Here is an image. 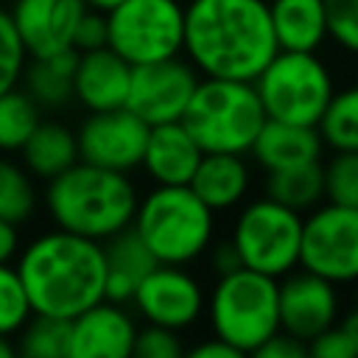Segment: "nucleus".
<instances>
[{
  "label": "nucleus",
  "instance_id": "1",
  "mask_svg": "<svg viewBox=\"0 0 358 358\" xmlns=\"http://www.w3.org/2000/svg\"><path fill=\"white\" fill-rule=\"evenodd\" d=\"M266 0H187L182 56L204 78L255 81L277 53Z\"/></svg>",
  "mask_w": 358,
  "mask_h": 358
},
{
  "label": "nucleus",
  "instance_id": "2",
  "mask_svg": "<svg viewBox=\"0 0 358 358\" xmlns=\"http://www.w3.org/2000/svg\"><path fill=\"white\" fill-rule=\"evenodd\" d=\"M14 268L39 316L70 322L106 299L103 246L67 229L50 227L22 241Z\"/></svg>",
  "mask_w": 358,
  "mask_h": 358
},
{
  "label": "nucleus",
  "instance_id": "3",
  "mask_svg": "<svg viewBox=\"0 0 358 358\" xmlns=\"http://www.w3.org/2000/svg\"><path fill=\"white\" fill-rule=\"evenodd\" d=\"M140 190L131 173L76 162L45 182L42 207L53 227L103 243L131 227Z\"/></svg>",
  "mask_w": 358,
  "mask_h": 358
},
{
  "label": "nucleus",
  "instance_id": "4",
  "mask_svg": "<svg viewBox=\"0 0 358 358\" xmlns=\"http://www.w3.org/2000/svg\"><path fill=\"white\" fill-rule=\"evenodd\" d=\"M215 218L187 185H154L140 193L131 229L157 263L193 266L215 241Z\"/></svg>",
  "mask_w": 358,
  "mask_h": 358
},
{
  "label": "nucleus",
  "instance_id": "5",
  "mask_svg": "<svg viewBox=\"0 0 358 358\" xmlns=\"http://www.w3.org/2000/svg\"><path fill=\"white\" fill-rule=\"evenodd\" d=\"M263 123L266 112L255 84L232 78L201 76L182 115V126L204 154H249Z\"/></svg>",
  "mask_w": 358,
  "mask_h": 358
},
{
  "label": "nucleus",
  "instance_id": "6",
  "mask_svg": "<svg viewBox=\"0 0 358 358\" xmlns=\"http://www.w3.org/2000/svg\"><path fill=\"white\" fill-rule=\"evenodd\" d=\"M204 316L215 338L249 352L280 333V280L243 266L221 274L207 291Z\"/></svg>",
  "mask_w": 358,
  "mask_h": 358
},
{
  "label": "nucleus",
  "instance_id": "7",
  "mask_svg": "<svg viewBox=\"0 0 358 358\" xmlns=\"http://www.w3.org/2000/svg\"><path fill=\"white\" fill-rule=\"evenodd\" d=\"M252 84L266 117L299 126H316L336 92L327 62L308 50H277Z\"/></svg>",
  "mask_w": 358,
  "mask_h": 358
},
{
  "label": "nucleus",
  "instance_id": "8",
  "mask_svg": "<svg viewBox=\"0 0 358 358\" xmlns=\"http://www.w3.org/2000/svg\"><path fill=\"white\" fill-rule=\"evenodd\" d=\"M227 238L243 268L280 280L299 266L302 213L268 199L266 193L249 196L235 210Z\"/></svg>",
  "mask_w": 358,
  "mask_h": 358
},
{
  "label": "nucleus",
  "instance_id": "9",
  "mask_svg": "<svg viewBox=\"0 0 358 358\" xmlns=\"http://www.w3.org/2000/svg\"><path fill=\"white\" fill-rule=\"evenodd\" d=\"M182 0H123L106 11V45L131 67L182 56Z\"/></svg>",
  "mask_w": 358,
  "mask_h": 358
},
{
  "label": "nucleus",
  "instance_id": "10",
  "mask_svg": "<svg viewBox=\"0 0 358 358\" xmlns=\"http://www.w3.org/2000/svg\"><path fill=\"white\" fill-rule=\"evenodd\" d=\"M299 268L338 288L358 282V207L322 201L302 215Z\"/></svg>",
  "mask_w": 358,
  "mask_h": 358
},
{
  "label": "nucleus",
  "instance_id": "11",
  "mask_svg": "<svg viewBox=\"0 0 358 358\" xmlns=\"http://www.w3.org/2000/svg\"><path fill=\"white\" fill-rule=\"evenodd\" d=\"M207 288L187 266L157 263L137 285L129 299L131 313L143 324L185 333L204 319Z\"/></svg>",
  "mask_w": 358,
  "mask_h": 358
},
{
  "label": "nucleus",
  "instance_id": "12",
  "mask_svg": "<svg viewBox=\"0 0 358 358\" xmlns=\"http://www.w3.org/2000/svg\"><path fill=\"white\" fill-rule=\"evenodd\" d=\"M199 78L201 76L185 56L137 64L131 67L126 109H131L148 126L182 120Z\"/></svg>",
  "mask_w": 358,
  "mask_h": 358
},
{
  "label": "nucleus",
  "instance_id": "13",
  "mask_svg": "<svg viewBox=\"0 0 358 358\" xmlns=\"http://www.w3.org/2000/svg\"><path fill=\"white\" fill-rule=\"evenodd\" d=\"M148 129L151 126L143 123L126 106L106 112H87L76 129L78 159L98 168L131 173L143 162Z\"/></svg>",
  "mask_w": 358,
  "mask_h": 358
},
{
  "label": "nucleus",
  "instance_id": "14",
  "mask_svg": "<svg viewBox=\"0 0 358 358\" xmlns=\"http://www.w3.org/2000/svg\"><path fill=\"white\" fill-rule=\"evenodd\" d=\"M344 316L341 288L313 271L294 268L280 277V330L308 341Z\"/></svg>",
  "mask_w": 358,
  "mask_h": 358
},
{
  "label": "nucleus",
  "instance_id": "15",
  "mask_svg": "<svg viewBox=\"0 0 358 358\" xmlns=\"http://www.w3.org/2000/svg\"><path fill=\"white\" fill-rule=\"evenodd\" d=\"M137 327L129 305L103 299L67 322L64 358H131Z\"/></svg>",
  "mask_w": 358,
  "mask_h": 358
},
{
  "label": "nucleus",
  "instance_id": "16",
  "mask_svg": "<svg viewBox=\"0 0 358 358\" xmlns=\"http://www.w3.org/2000/svg\"><path fill=\"white\" fill-rule=\"evenodd\" d=\"M84 8V0H11L8 14L28 56H53L73 50Z\"/></svg>",
  "mask_w": 358,
  "mask_h": 358
},
{
  "label": "nucleus",
  "instance_id": "17",
  "mask_svg": "<svg viewBox=\"0 0 358 358\" xmlns=\"http://www.w3.org/2000/svg\"><path fill=\"white\" fill-rule=\"evenodd\" d=\"M129 81H131V64L123 56H117L109 45L84 50L76 59L73 101L87 112H106L126 106Z\"/></svg>",
  "mask_w": 358,
  "mask_h": 358
},
{
  "label": "nucleus",
  "instance_id": "18",
  "mask_svg": "<svg viewBox=\"0 0 358 358\" xmlns=\"http://www.w3.org/2000/svg\"><path fill=\"white\" fill-rule=\"evenodd\" d=\"M255 165L246 154H201L187 187L218 215L235 213L252 193Z\"/></svg>",
  "mask_w": 358,
  "mask_h": 358
},
{
  "label": "nucleus",
  "instance_id": "19",
  "mask_svg": "<svg viewBox=\"0 0 358 358\" xmlns=\"http://www.w3.org/2000/svg\"><path fill=\"white\" fill-rule=\"evenodd\" d=\"M246 157L252 159V165L268 173V171H282L324 159V143L316 126H299V123L266 117Z\"/></svg>",
  "mask_w": 358,
  "mask_h": 358
},
{
  "label": "nucleus",
  "instance_id": "20",
  "mask_svg": "<svg viewBox=\"0 0 358 358\" xmlns=\"http://www.w3.org/2000/svg\"><path fill=\"white\" fill-rule=\"evenodd\" d=\"M201 154L204 151L182 120L159 123L148 129L140 171L151 179V185H187Z\"/></svg>",
  "mask_w": 358,
  "mask_h": 358
},
{
  "label": "nucleus",
  "instance_id": "21",
  "mask_svg": "<svg viewBox=\"0 0 358 358\" xmlns=\"http://www.w3.org/2000/svg\"><path fill=\"white\" fill-rule=\"evenodd\" d=\"M274 42L280 50L319 53L327 42L324 0H266Z\"/></svg>",
  "mask_w": 358,
  "mask_h": 358
},
{
  "label": "nucleus",
  "instance_id": "22",
  "mask_svg": "<svg viewBox=\"0 0 358 358\" xmlns=\"http://www.w3.org/2000/svg\"><path fill=\"white\" fill-rule=\"evenodd\" d=\"M101 246H103V263H106V299L129 305L140 280L157 266V260L131 227L106 238Z\"/></svg>",
  "mask_w": 358,
  "mask_h": 358
},
{
  "label": "nucleus",
  "instance_id": "23",
  "mask_svg": "<svg viewBox=\"0 0 358 358\" xmlns=\"http://www.w3.org/2000/svg\"><path fill=\"white\" fill-rule=\"evenodd\" d=\"M20 162L36 182L59 176L62 171L78 162L76 129L56 117H42L39 126L25 140V145L20 148Z\"/></svg>",
  "mask_w": 358,
  "mask_h": 358
},
{
  "label": "nucleus",
  "instance_id": "24",
  "mask_svg": "<svg viewBox=\"0 0 358 358\" xmlns=\"http://www.w3.org/2000/svg\"><path fill=\"white\" fill-rule=\"evenodd\" d=\"M76 59V50H62L53 56H28L20 87L34 98L42 112H56L73 103Z\"/></svg>",
  "mask_w": 358,
  "mask_h": 358
},
{
  "label": "nucleus",
  "instance_id": "25",
  "mask_svg": "<svg viewBox=\"0 0 358 358\" xmlns=\"http://www.w3.org/2000/svg\"><path fill=\"white\" fill-rule=\"evenodd\" d=\"M263 193L296 213H308L316 204L324 201V185H322V159L308 165H294L282 171L263 173Z\"/></svg>",
  "mask_w": 358,
  "mask_h": 358
},
{
  "label": "nucleus",
  "instance_id": "26",
  "mask_svg": "<svg viewBox=\"0 0 358 358\" xmlns=\"http://www.w3.org/2000/svg\"><path fill=\"white\" fill-rule=\"evenodd\" d=\"M316 131L324 151H358V84L341 87L330 95Z\"/></svg>",
  "mask_w": 358,
  "mask_h": 358
},
{
  "label": "nucleus",
  "instance_id": "27",
  "mask_svg": "<svg viewBox=\"0 0 358 358\" xmlns=\"http://www.w3.org/2000/svg\"><path fill=\"white\" fill-rule=\"evenodd\" d=\"M39 201L42 193L36 187V179L22 168V162L11 159L8 154L0 157V218L22 227L34 218Z\"/></svg>",
  "mask_w": 358,
  "mask_h": 358
},
{
  "label": "nucleus",
  "instance_id": "28",
  "mask_svg": "<svg viewBox=\"0 0 358 358\" xmlns=\"http://www.w3.org/2000/svg\"><path fill=\"white\" fill-rule=\"evenodd\" d=\"M42 117V109L22 87L0 92V154H20Z\"/></svg>",
  "mask_w": 358,
  "mask_h": 358
},
{
  "label": "nucleus",
  "instance_id": "29",
  "mask_svg": "<svg viewBox=\"0 0 358 358\" xmlns=\"http://www.w3.org/2000/svg\"><path fill=\"white\" fill-rule=\"evenodd\" d=\"M11 341H14L17 358H64L67 322L31 313V319L17 330Z\"/></svg>",
  "mask_w": 358,
  "mask_h": 358
},
{
  "label": "nucleus",
  "instance_id": "30",
  "mask_svg": "<svg viewBox=\"0 0 358 358\" xmlns=\"http://www.w3.org/2000/svg\"><path fill=\"white\" fill-rule=\"evenodd\" d=\"M324 201L358 207V151H330L322 159Z\"/></svg>",
  "mask_w": 358,
  "mask_h": 358
},
{
  "label": "nucleus",
  "instance_id": "31",
  "mask_svg": "<svg viewBox=\"0 0 358 358\" xmlns=\"http://www.w3.org/2000/svg\"><path fill=\"white\" fill-rule=\"evenodd\" d=\"M31 313L34 310L14 263H0V336L14 338L17 330L31 319Z\"/></svg>",
  "mask_w": 358,
  "mask_h": 358
},
{
  "label": "nucleus",
  "instance_id": "32",
  "mask_svg": "<svg viewBox=\"0 0 358 358\" xmlns=\"http://www.w3.org/2000/svg\"><path fill=\"white\" fill-rule=\"evenodd\" d=\"M305 347L310 358H358V316L347 310L336 324L308 338Z\"/></svg>",
  "mask_w": 358,
  "mask_h": 358
},
{
  "label": "nucleus",
  "instance_id": "33",
  "mask_svg": "<svg viewBox=\"0 0 358 358\" xmlns=\"http://www.w3.org/2000/svg\"><path fill=\"white\" fill-rule=\"evenodd\" d=\"M28 53L22 48V39L11 22L8 8L0 6V92L20 87L22 70H25Z\"/></svg>",
  "mask_w": 358,
  "mask_h": 358
},
{
  "label": "nucleus",
  "instance_id": "34",
  "mask_svg": "<svg viewBox=\"0 0 358 358\" xmlns=\"http://www.w3.org/2000/svg\"><path fill=\"white\" fill-rule=\"evenodd\" d=\"M327 11V39H333L344 53L358 56V0H324Z\"/></svg>",
  "mask_w": 358,
  "mask_h": 358
},
{
  "label": "nucleus",
  "instance_id": "35",
  "mask_svg": "<svg viewBox=\"0 0 358 358\" xmlns=\"http://www.w3.org/2000/svg\"><path fill=\"white\" fill-rule=\"evenodd\" d=\"M182 352H185L182 333L165 330L157 324H140L137 327L131 358H182Z\"/></svg>",
  "mask_w": 358,
  "mask_h": 358
},
{
  "label": "nucleus",
  "instance_id": "36",
  "mask_svg": "<svg viewBox=\"0 0 358 358\" xmlns=\"http://www.w3.org/2000/svg\"><path fill=\"white\" fill-rule=\"evenodd\" d=\"M95 48H106V14L84 8L76 25V34H73V50L84 53Z\"/></svg>",
  "mask_w": 358,
  "mask_h": 358
},
{
  "label": "nucleus",
  "instance_id": "37",
  "mask_svg": "<svg viewBox=\"0 0 358 358\" xmlns=\"http://www.w3.org/2000/svg\"><path fill=\"white\" fill-rule=\"evenodd\" d=\"M246 358H310V355H308L305 341L280 330L271 338H266L263 344H257L255 350H249Z\"/></svg>",
  "mask_w": 358,
  "mask_h": 358
},
{
  "label": "nucleus",
  "instance_id": "38",
  "mask_svg": "<svg viewBox=\"0 0 358 358\" xmlns=\"http://www.w3.org/2000/svg\"><path fill=\"white\" fill-rule=\"evenodd\" d=\"M201 260H207V266L213 268V274H215V277H221V274H229V271L241 268V257H238L235 246L229 243V238H224V241H218V238H215V241L210 243V249H207V255H204Z\"/></svg>",
  "mask_w": 358,
  "mask_h": 358
},
{
  "label": "nucleus",
  "instance_id": "39",
  "mask_svg": "<svg viewBox=\"0 0 358 358\" xmlns=\"http://www.w3.org/2000/svg\"><path fill=\"white\" fill-rule=\"evenodd\" d=\"M182 358H246V352L221 341V338H215V336H210V338H204L193 347H185Z\"/></svg>",
  "mask_w": 358,
  "mask_h": 358
},
{
  "label": "nucleus",
  "instance_id": "40",
  "mask_svg": "<svg viewBox=\"0 0 358 358\" xmlns=\"http://www.w3.org/2000/svg\"><path fill=\"white\" fill-rule=\"evenodd\" d=\"M20 246H22V232H20V227L0 218V263H14Z\"/></svg>",
  "mask_w": 358,
  "mask_h": 358
},
{
  "label": "nucleus",
  "instance_id": "41",
  "mask_svg": "<svg viewBox=\"0 0 358 358\" xmlns=\"http://www.w3.org/2000/svg\"><path fill=\"white\" fill-rule=\"evenodd\" d=\"M123 0H84V6L87 8H92V11H101V14H106V11H112L115 6H120Z\"/></svg>",
  "mask_w": 358,
  "mask_h": 358
},
{
  "label": "nucleus",
  "instance_id": "42",
  "mask_svg": "<svg viewBox=\"0 0 358 358\" xmlns=\"http://www.w3.org/2000/svg\"><path fill=\"white\" fill-rule=\"evenodd\" d=\"M0 358H17V352H14V341H11V338H3V336H0Z\"/></svg>",
  "mask_w": 358,
  "mask_h": 358
},
{
  "label": "nucleus",
  "instance_id": "43",
  "mask_svg": "<svg viewBox=\"0 0 358 358\" xmlns=\"http://www.w3.org/2000/svg\"><path fill=\"white\" fill-rule=\"evenodd\" d=\"M352 288H355V291H352V308H350V313H355V316H358V282H355Z\"/></svg>",
  "mask_w": 358,
  "mask_h": 358
}]
</instances>
